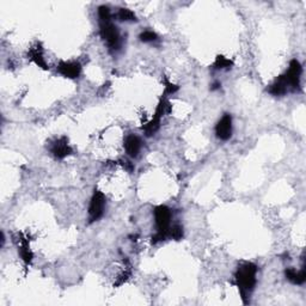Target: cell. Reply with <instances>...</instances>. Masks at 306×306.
<instances>
[{
	"label": "cell",
	"mask_w": 306,
	"mask_h": 306,
	"mask_svg": "<svg viewBox=\"0 0 306 306\" xmlns=\"http://www.w3.org/2000/svg\"><path fill=\"white\" fill-rule=\"evenodd\" d=\"M257 266L251 262L240 263L234 273V284L239 289L244 304H248V295L253 291L257 282Z\"/></svg>",
	"instance_id": "1"
},
{
	"label": "cell",
	"mask_w": 306,
	"mask_h": 306,
	"mask_svg": "<svg viewBox=\"0 0 306 306\" xmlns=\"http://www.w3.org/2000/svg\"><path fill=\"white\" fill-rule=\"evenodd\" d=\"M153 214H155V221H156V226H157V232L152 236L151 243L157 244L169 238V229H170L171 226L172 213L171 210L168 206L161 205V206L155 207Z\"/></svg>",
	"instance_id": "2"
},
{
	"label": "cell",
	"mask_w": 306,
	"mask_h": 306,
	"mask_svg": "<svg viewBox=\"0 0 306 306\" xmlns=\"http://www.w3.org/2000/svg\"><path fill=\"white\" fill-rule=\"evenodd\" d=\"M99 34L102 40L106 42L112 52L119 50L121 48L122 40L121 36H120V31L116 25L112 22V19L99 21Z\"/></svg>",
	"instance_id": "3"
},
{
	"label": "cell",
	"mask_w": 306,
	"mask_h": 306,
	"mask_svg": "<svg viewBox=\"0 0 306 306\" xmlns=\"http://www.w3.org/2000/svg\"><path fill=\"white\" fill-rule=\"evenodd\" d=\"M107 198L102 191L95 189L92 194V197L90 200L89 205V224L98 221L103 217L104 210H106Z\"/></svg>",
	"instance_id": "4"
},
{
	"label": "cell",
	"mask_w": 306,
	"mask_h": 306,
	"mask_svg": "<svg viewBox=\"0 0 306 306\" xmlns=\"http://www.w3.org/2000/svg\"><path fill=\"white\" fill-rule=\"evenodd\" d=\"M302 73V67L297 59H293L289 63L288 70L284 74L286 81H287L289 89L292 91H297L300 87V77Z\"/></svg>",
	"instance_id": "5"
},
{
	"label": "cell",
	"mask_w": 306,
	"mask_h": 306,
	"mask_svg": "<svg viewBox=\"0 0 306 306\" xmlns=\"http://www.w3.org/2000/svg\"><path fill=\"white\" fill-rule=\"evenodd\" d=\"M50 153L55 159H65L73 153V149L68 144V139L66 136H61L52 142Z\"/></svg>",
	"instance_id": "6"
},
{
	"label": "cell",
	"mask_w": 306,
	"mask_h": 306,
	"mask_svg": "<svg viewBox=\"0 0 306 306\" xmlns=\"http://www.w3.org/2000/svg\"><path fill=\"white\" fill-rule=\"evenodd\" d=\"M57 71L68 79H76L81 73V65L78 61H60Z\"/></svg>",
	"instance_id": "7"
},
{
	"label": "cell",
	"mask_w": 306,
	"mask_h": 306,
	"mask_svg": "<svg viewBox=\"0 0 306 306\" xmlns=\"http://www.w3.org/2000/svg\"><path fill=\"white\" fill-rule=\"evenodd\" d=\"M216 135L219 140L226 141L232 136V117L230 114H225L218 121L216 126Z\"/></svg>",
	"instance_id": "8"
},
{
	"label": "cell",
	"mask_w": 306,
	"mask_h": 306,
	"mask_svg": "<svg viewBox=\"0 0 306 306\" xmlns=\"http://www.w3.org/2000/svg\"><path fill=\"white\" fill-rule=\"evenodd\" d=\"M28 59L31 61V63H34L36 66L41 67L42 70H49V67H48L47 63H45V59L43 55V48H42L41 43H36L35 45H32V47L29 49L28 53Z\"/></svg>",
	"instance_id": "9"
},
{
	"label": "cell",
	"mask_w": 306,
	"mask_h": 306,
	"mask_svg": "<svg viewBox=\"0 0 306 306\" xmlns=\"http://www.w3.org/2000/svg\"><path fill=\"white\" fill-rule=\"evenodd\" d=\"M141 145H142L141 139H140L138 135L129 134L126 136L123 147H125L126 153L129 156V157L136 158L139 156L140 149H141Z\"/></svg>",
	"instance_id": "10"
},
{
	"label": "cell",
	"mask_w": 306,
	"mask_h": 306,
	"mask_svg": "<svg viewBox=\"0 0 306 306\" xmlns=\"http://www.w3.org/2000/svg\"><path fill=\"white\" fill-rule=\"evenodd\" d=\"M289 90V86L287 84V81H286L284 74H281V76H279L276 78L274 83L272 84V85H269L267 91L270 93V95L273 96H284L287 93V91Z\"/></svg>",
	"instance_id": "11"
},
{
	"label": "cell",
	"mask_w": 306,
	"mask_h": 306,
	"mask_svg": "<svg viewBox=\"0 0 306 306\" xmlns=\"http://www.w3.org/2000/svg\"><path fill=\"white\" fill-rule=\"evenodd\" d=\"M18 252L21 255V259L23 260V262L25 265H30L32 262V259H34V255H32V251L29 246V240L25 237H23V234H19L18 238Z\"/></svg>",
	"instance_id": "12"
},
{
	"label": "cell",
	"mask_w": 306,
	"mask_h": 306,
	"mask_svg": "<svg viewBox=\"0 0 306 306\" xmlns=\"http://www.w3.org/2000/svg\"><path fill=\"white\" fill-rule=\"evenodd\" d=\"M285 276L293 285H302L306 281V272L304 267L299 272L294 268H287L285 270Z\"/></svg>",
	"instance_id": "13"
},
{
	"label": "cell",
	"mask_w": 306,
	"mask_h": 306,
	"mask_svg": "<svg viewBox=\"0 0 306 306\" xmlns=\"http://www.w3.org/2000/svg\"><path fill=\"white\" fill-rule=\"evenodd\" d=\"M233 66V61L224 57V55H217L213 67L216 70H230Z\"/></svg>",
	"instance_id": "14"
},
{
	"label": "cell",
	"mask_w": 306,
	"mask_h": 306,
	"mask_svg": "<svg viewBox=\"0 0 306 306\" xmlns=\"http://www.w3.org/2000/svg\"><path fill=\"white\" fill-rule=\"evenodd\" d=\"M116 17L119 18V21H121V22H136L138 21V19H136L135 14L132 11V10L123 9V8L119 9Z\"/></svg>",
	"instance_id": "15"
},
{
	"label": "cell",
	"mask_w": 306,
	"mask_h": 306,
	"mask_svg": "<svg viewBox=\"0 0 306 306\" xmlns=\"http://www.w3.org/2000/svg\"><path fill=\"white\" fill-rule=\"evenodd\" d=\"M169 238L175 240H181L183 238V227L178 225V224L170 226V229H169Z\"/></svg>",
	"instance_id": "16"
},
{
	"label": "cell",
	"mask_w": 306,
	"mask_h": 306,
	"mask_svg": "<svg viewBox=\"0 0 306 306\" xmlns=\"http://www.w3.org/2000/svg\"><path fill=\"white\" fill-rule=\"evenodd\" d=\"M139 38H140V41L144 42V43H151V42L157 41L158 36H157V34H156L155 31L145 30V31H142L141 34H140Z\"/></svg>",
	"instance_id": "17"
},
{
	"label": "cell",
	"mask_w": 306,
	"mask_h": 306,
	"mask_svg": "<svg viewBox=\"0 0 306 306\" xmlns=\"http://www.w3.org/2000/svg\"><path fill=\"white\" fill-rule=\"evenodd\" d=\"M163 81H164V85H165V91H164V96L165 95H172V93L177 92L178 89V85H176V84L171 83V81H169L168 77L163 76Z\"/></svg>",
	"instance_id": "18"
},
{
	"label": "cell",
	"mask_w": 306,
	"mask_h": 306,
	"mask_svg": "<svg viewBox=\"0 0 306 306\" xmlns=\"http://www.w3.org/2000/svg\"><path fill=\"white\" fill-rule=\"evenodd\" d=\"M121 163H122V165H123V168L126 169V170H128V171H133L134 170V165H133V163H131L129 161H121Z\"/></svg>",
	"instance_id": "19"
},
{
	"label": "cell",
	"mask_w": 306,
	"mask_h": 306,
	"mask_svg": "<svg viewBox=\"0 0 306 306\" xmlns=\"http://www.w3.org/2000/svg\"><path fill=\"white\" fill-rule=\"evenodd\" d=\"M220 83H214L213 85H212V87H211V90H218V89H220Z\"/></svg>",
	"instance_id": "20"
}]
</instances>
